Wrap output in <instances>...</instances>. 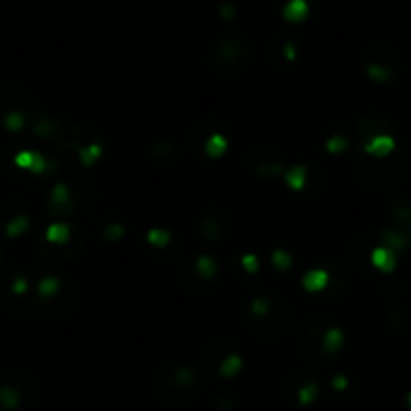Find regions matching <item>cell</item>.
<instances>
[{
  "mask_svg": "<svg viewBox=\"0 0 411 411\" xmlns=\"http://www.w3.org/2000/svg\"><path fill=\"white\" fill-rule=\"evenodd\" d=\"M351 165L361 186L371 190H389L403 182L407 174V156L401 149H393L385 158H373L359 147L351 156Z\"/></svg>",
  "mask_w": 411,
  "mask_h": 411,
  "instance_id": "6da1fadb",
  "label": "cell"
},
{
  "mask_svg": "<svg viewBox=\"0 0 411 411\" xmlns=\"http://www.w3.org/2000/svg\"><path fill=\"white\" fill-rule=\"evenodd\" d=\"M246 324L250 333L264 341H276L283 337L292 324V309L283 298L260 296L254 298L248 307Z\"/></svg>",
  "mask_w": 411,
  "mask_h": 411,
  "instance_id": "7a4b0ae2",
  "label": "cell"
},
{
  "mask_svg": "<svg viewBox=\"0 0 411 411\" xmlns=\"http://www.w3.org/2000/svg\"><path fill=\"white\" fill-rule=\"evenodd\" d=\"M254 61V47L246 36L224 38L208 51V67L216 75L234 77L244 73Z\"/></svg>",
  "mask_w": 411,
  "mask_h": 411,
  "instance_id": "3957f363",
  "label": "cell"
},
{
  "mask_svg": "<svg viewBox=\"0 0 411 411\" xmlns=\"http://www.w3.org/2000/svg\"><path fill=\"white\" fill-rule=\"evenodd\" d=\"M156 393L163 399L184 401L191 399L200 391L202 379L193 367L188 365H167L156 375Z\"/></svg>",
  "mask_w": 411,
  "mask_h": 411,
  "instance_id": "277c9868",
  "label": "cell"
},
{
  "mask_svg": "<svg viewBox=\"0 0 411 411\" xmlns=\"http://www.w3.org/2000/svg\"><path fill=\"white\" fill-rule=\"evenodd\" d=\"M335 318L327 313H316L302 318L296 329V347L300 355L311 363H324L329 355L322 351V337L335 327Z\"/></svg>",
  "mask_w": 411,
  "mask_h": 411,
  "instance_id": "5b68a950",
  "label": "cell"
},
{
  "mask_svg": "<svg viewBox=\"0 0 411 411\" xmlns=\"http://www.w3.org/2000/svg\"><path fill=\"white\" fill-rule=\"evenodd\" d=\"M63 143L77 156L81 167L93 165L107 149V139L95 127L89 125H69L61 133Z\"/></svg>",
  "mask_w": 411,
  "mask_h": 411,
  "instance_id": "8992f818",
  "label": "cell"
},
{
  "mask_svg": "<svg viewBox=\"0 0 411 411\" xmlns=\"http://www.w3.org/2000/svg\"><path fill=\"white\" fill-rule=\"evenodd\" d=\"M85 248V234L81 228L71 226V238L64 244H53L47 238H36L34 240V252L40 260L49 264H67L73 262L75 258L83 252Z\"/></svg>",
  "mask_w": 411,
  "mask_h": 411,
  "instance_id": "52a82bcc",
  "label": "cell"
},
{
  "mask_svg": "<svg viewBox=\"0 0 411 411\" xmlns=\"http://www.w3.org/2000/svg\"><path fill=\"white\" fill-rule=\"evenodd\" d=\"M196 230L204 240L212 242V244H220L230 236L232 230V220L224 208L212 206L206 208L196 220Z\"/></svg>",
  "mask_w": 411,
  "mask_h": 411,
  "instance_id": "ba28073f",
  "label": "cell"
},
{
  "mask_svg": "<svg viewBox=\"0 0 411 411\" xmlns=\"http://www.w3.org/2000/svg\"><path fill=\"white\" fill-rule=\"evenodd\" d=\"M246 165L256 178L262 180L278 178L286 171V163L283 156L274 151L270 145H256L246 158Z\"/></svg>",
  "mask_w": 411,
  "mask_h": 411,
  "instance_id": "9c48e42d",
  "label": "cell"
},
{
  "mask_svg": "<svg viewBox=\"0 0 411 411\" xmlns=\"http://www.w3.org/2000/svg\"><path fill=\"white\" fill-rule=\"evenodd\" d=\"M393 131V123L381 113H361L353 123V133L361 143H369L373 137L387 135Z\"/></svg>",
  "mask_w": 411,
  "mask_h": 411,
  "instance_id": "30bf717a",
  "label": "cell"
},
{
  "mask_svg": "<svg viewBox=\"0 0 411 411\" xmlns=\"http://www.w3.org/2000/svg\"><path fill=\"white\" fill-rule=\"evenodd\" d=\"M387 216L395 230L405 236H411V193L399 191L387 202Z\"/></svg>",
  "mask_w": 411,
  "mask_h": 411,
  "instance_id": "8fae6325",
  "label": "cell"
},
{
  "mask_svg": "<svg viewBox=\"0 0 411 411\" xmlns=\"http://www.w3.org/2000/svg\"><path fill=\"white\" fill-rule=\"evenodd\" d=\"M385 49H383V57L379 55V47H373L367 51L365 55V73L369 79L373 81H379V83H387L395 79L397 75V69H395V63L391 59L385 57Z\"/></svg>",
  "mask_w": 411,
  "mask_h": 411,
  "instance_id": "7c38bea8",
  "label": "cell"
},
{
  "mask_svg": "<svg viewBox=\"0 0 411 411\" xmlns=\"http://www.w3.org/2000/svg\"><path fill=\"white\" fill-rule=\"evenodd\" d=\"M180 283L184 286H188L193 294H206L210 290H214L218 286V280H208L206 276H202L193 264V260H182L178 264V270H176Z\"/></svg>",
  "mask_w": 411,
  "mask_h": 411,
  "instance_id": "4fadbf2b",
  "label": "cell"
},
{
  "mask_svg": "<svg viewBox=\"0 0 411 411\" xmlns=\"http://www.w3.org/2000/svg\"><path fill=\"white\" fill-rule=\"evenodd\" d=\"M349 288V276H347V270H345L341 264H333L331 266V274H329V283L320 292L322 296L327 298H341Z\"/></svg>",
  "mask_w": 411,
  "mask_h": 411,
  "instance_id": "5bb4252c",
  "label": "cell"
},
{
  "mask_svg": "<svg viewBox=\"0 0 411 411\" xmlns=\"http://www.w3.org/2000/svg\"><path fill=\"white\" fill-rule=\"evenodd\" d=\"M270 51V64L276 71H283L288 63L294 61L296 57V49L290 40H283V42H272L268 47Z\"/></svg>",
  "mask_w": 411,
  "mask_h": 411,
  "instance_id": "9a60e30c",
  "label": "cell"
},
{
  "mask_svg": "<svg viewBox=\"0 0 411 411\" xmlns=\"http://www.w3.org/2000/svg\"><path fill=\"white\" fill-rule=\"evenodd\" d=\"M363 149L373 158H385L395 149V145H393V139L389 135H379V137H373L369 143H365Z\"/></svg>",
  "mask_w": 411,
  "mask_h": 411,
  "instance_id": "2e32d148",
  "label": "cell"
},
{
  "mask_svg": "<svg viewBox=\"0 0 411 411\" xmlns=\"http://www.w3.org/2000/svg\"><path fill=\"white\" fill-rule=\"evenodd\" d=\"M285 182L292 190H305L309 182V167L307 165H292L285 171Z\"/></svg>",
  "mask_w": 411,
  "mask_h": 411,
  "instance_id": "e0dca14e",
  "label": "cell"
},
{
  "mask_svg": "<svg viewBox=\"0 0 411 411\" xmlns=\"http://www.w3.org/2000/svg\"><path fill=\"white\" fill-rule=\"evenodd\" d=\"M371 262L379 270H385V272L393 270V266H395V252H391L385 246H379V248L371 250Z\"/></svg>",
  "mask_w": 411,
  "mask_h": 411,
  "instance_id": "ac0fdd59",
  "label": "cell"
},
{
  "mask_svg": "<svg viewBox=\"0 0 411 411\" xmlns=\"http://www.w3.org/2000/svg\"><path fill=\"white\" fill-rule=\"evenodd\" d=\"M240 365H242V359H240V355H238V349H234L220 361V365L216 367V371H218L222 377H232L234 373H238Z\"/></svg>",
  "mask_w": 411,
  "mask_h": 411,
  "instance_id": "d6986e66",
  "label": "cell"
},
{
  "mask_svg": "<svg viewBox=\"0 0 411 411\" xmlns=\"http://www.w3.org/2000/svg\"><path fill=\"white\" fill-rule=\"evenodd\" d=\"M329 283V272L327 270H311L302 276V285L307 290H322Z\"/></svg>",
  "mask_w": 411,
  "mask_h": 411,
  "instance_id": "ffe728a7",
  "label": "cell"
},
{
  "mask_svg": "<svg viewBox=\"0 0 411 411\" xmlns=\"http://www.w3.org/2000/svg\"><path fill=\"white\" fill-rule=\"evenodd\" d=\"M341 345H343V333H341V329L335 324V327L329 329L327 335L322 337V351L331 357V355H335L341 349Z\"/></svg>",
  "mask_w": 411,
  "mask_h": 411,
  "instance_id": "44dd1931",
  "label": "cell"
},
{
  "mask_svg": "<svg viewBox=\"0 0 411 411\" xmlns=\"http://www.w3.org/2000/svg\"><path fill=\"white\" fill-rule=\"evenodd\" d=\"M226 145H228V141H226V137L218 131V133H214V135H210L208 139H206V145H204V151L210 156V158H220L224 151H226Z\"/></svg>",
  "mask_w": 411,
  "mask_h": 411,
  "instance_id": "7402d4cb",
  "label": "cell"
},
{
  "mask_svg": "<svg viewBox=\"0 0 411 411\" xmlns=\"http://www.w3.org/2000/svg\"><path fill=\"white\" fill-rule=\"evenodd\" d=\"M193 264H196L198 272L202 276H206L208 280H218V264H216L210 256H198V258H193Z\"/></svg>",
  "mask_w": 411,
  "mask_h": 411,
  "instance_id": "603a6c76",
  "label": "cell"
},
{
  "mask_svg": "<svg viewBox=\"0 0 411 411\" xmlns=\"http://www.w3.org/2000/svg\"><path fill=\"white\" fill-rule=\"evenodd\" d=\"M71 238V226L67 224H61V222H55L49 230H47V240L53 242V244H64Z\"/></svg>",
  "mask_w": 411,
  "mask_h": 411,
  "instance_id": "cb8c5ba5",
  "label": "cell"
},
{
  "mask_svg": "<svg viewBox=\"0 0 411 411\" xmlns=\"http://www.w3.org/2000/svg\"><path fill=\"white\" fill-rule=\"evenodd\" d=\"M154 156L158 159H169V158L176 159L180 154H178V147L174 143H169V141H158L154 145Z\"/></svg>",
  "mask_w": 411,
  "mask_h": 411,
  "instance_id": "d4e9b609",
  "label": "cell"
},
{
  "mask_svg": "<svg viewBox=\"0 0 411 411\" xmlns=\"http://www.w3.org/2000/svg\"><path fill=\"white\" fill-rule=\"evenodd\" d=\"M147 242L154 244V246H158V250H159V248H165V246L171 244V236H169L165 230H151V232L147 234Z\"/></svg>",
  "mask_w": 411,
  "mask_h": 411,
  "instance_id": "484cf974",
  "label": "cell"
},
{
  "mask_svg": "<svg viewBox=\"0 0 411 411\" xmlns=\"http://www.w3.org/2000/svg\"><path fill=\"white\" fill-rule=\"evenodd\" d=\"M349 147H351L349 137H343V135H335L327 141V149L333 151V154H343V151L349 149Z\"/></svg>",
  "mask_w": 411,
  "mask_h": 411,
  "instance_id": "4316f807",
  "label": "cell"
},
{
  "mask_svg": "<svg viewBox=\"0 0 411 411\" xmlns=\"http://www.w3.org/2000/svg\"><path fill=\"white\" fill-rule=\"evenodd\" d=\"M123 232H125V228L119 222H107L105 230H103V238H107V240H119Z\"/></svg>",
  "mask_w": 411,
  "mask_h": 411,
  "instance_id": "83f0119b",
  "label": "cell"
},
{
  "mask_svg": "<svg viewBox=\"0 0 411 411\" xmlns=\"http://www.w3.org/2000/svg\"><path fill=\"white\" fill-rule=\"evenodd\" d=\"M272 262H274L278 268L286 270V268L290 266V256L285 254V252H274V254H272Z\"/></svg>",
  "mask_w": 411,
  "mask_h": 411,
  "instance_id": "f1b7e54d",
  "label": "cell"
},
{
  "mask_svg": "<svg viewBox=\"0 0 411 411\" xmlns=\"http://www.w3.org/2000/svg\"><path fill=\"white\" fill-rule=\"evenodd\" d=\"M240 262H242V270H246V272H256V266H258V262H256V258L254 256H242L240 258Z\"/></svg>",
  "mask_w": 411,
  "mask_h": 411,
  "instance_id": "f546056e",
  "label": "cell"
}]
</instances>
